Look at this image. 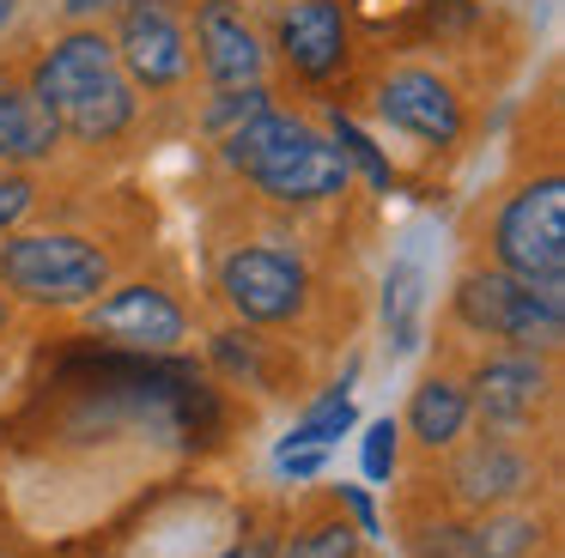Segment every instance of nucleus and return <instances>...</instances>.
<instances>
[{"label": "nucleus", "instance_id": "c756f323", "mask_svg": "<svg viewBox=\"0 0 565 558\" xmlns=\"http://www.w3.org/2000/svg\"><path fill=\"white\" fill-rule=\"evenodd\" d=\"M7 328H13V298L0 291V340H7Z\"/></svg>", "mask_w": 565, "mask_h": 558}, {"label": "nucleus", "instance_id": "9b49d317", "mask_svg": "<svg viewBox=\"0 0 565 558\" xmlns=\"http://www.w3.org/2000/svg\"><path fill=\"white\" fill-rule=\"evenodd\" d=\"M450 492L468 509H504L535 492V455L523 449V431H487L456 449L450 461Z\"/></svg>", "mask_w": 565, "mask_h": 558}, {"label": "nucleus", "instance_id": "f03ea898", "mask_svg": "<svg viewBox=\"0 0 565 558\" xmlns=\"http://www.w3.org/2000/svg\"><path fill=\"white\" fill-rule=\"evenodd\" d=\"M116 279V249L92 230H7L0 291L38 310H79Z\"/></svg>", "mask_w": 565, "mask_h": 558}, {"label": "nucleus", "instance_id": "1a4fd4ad", "mask_svg": "<svg viewBox=\"0 0 565 558\" xmlns=\"http://www.w3.org/2000/svg\"><path fill=\"white\" fill-rule=\"evenodd\" d=\"M189 55L213 92L268 79V43L249 24L244 0H189Z\"/></svg>", "mask_w": 565, "mask_h": 558}, {"label": "nucleus", "instance_id": "2eb2a0df", "mask_svg": "<svg viewBox=\"0 0 565 558\" xmlns=\"http://www.w3.org/2000/svg\"><path fill=\"white\" fill-rule=\"evenodd\" d=\"M317 121L305 116V109H256L249 121H237L232 133H220V164L232 170V176H249V170H262L274 152H286V146L298 140V133H310Z\"/></svg>", "mask_w": 565, "mask_h": 558}, {"label": "nucleus", "instance_id": "7ed1b4c3", "mask_svg": "<svg viewBox=\"0 0 565 558\" xmlns=\"http://www.w3.org/2000/svg\"><path fill=\"white\" fill-rule=\"evenodd\" d=\"M450 315L468 334L504 340V352L553 358L565 340V286H529L499 267H468L450 291Z\"/></svg>", "mask_w": 565, "mask_h": 558}, {"label": "nucleus", "instance_id": "9d476101", "mask_svg": "<svg viewBox=\"0 0 565 558\" xmlns=\"http://www.w3.org/2000/svg\"><path fill=\"white\" fill-rule=\"evenodd\" d=\"M462 388H468V407L480 412L487 431H523L529 437L535 412L553 400V371L535 352H492V358L475 364V376Z\"/></svg>", "mask_w": 565, "mask_h": 558}, {"label": "nucleus", "instance_id": "4468645a", "mask_svg": "<svg viewBox=\"0 0 565 558\" xmlns=\"http://www.w3.org/2000/svg\"><path fill=\"white\" fill-rule=\"evenodd\" d=\"M62 152V128L25 85V67H0V170H38Z\"/></svg>", "mask_w": 565, "mask_h": 558}, {"label": "nucleus", "instance_id": "0eeeda50", "mask_svg": "<svg viewBox=\"0 0 565 558\" xmlns=\"http://www.w3.org/2000/svg\"><path fill=\"white\" fill-rule=\"evenodd\" d=\"M371 109H377L383 128L407 133L419 146H456L468 133V97L438 67H419V61L383 67L371 85Z\"/></svg>", "mask_w": 565, "mask_h": 558}, {"label": "nucleus", "instance_id": "bb28decb", "mask_svg": "<svg viewBox=\"0 0 565 558\" xmlns=\"http://www.w3.org/2000/svg\"><path fill=\"white\" fill-rule=\"evenodd\" d=\"M128 0H62V19L67 24H104V19H116Z\"/></svg>", "mask_w": 565, "mask_h": 558}, {"label": "nucleus", "instance_id": "5701e85b", "mask_svg": "<svg viewBox=\"0 0 565 558\" xmlns=\"http://www.w3.org/2000/svg\"><path fill=\"white\" fill-rule=\"evenodd\" d=\"M286 558H359V534L341 516H310L286 540Z\"/></svg>", "mask_w": 565, "mask_h": 558}, {"label": "nucleus", "instance_id": "dca6fc26", "mask_svg": "<svg viewBox=\"0 0 565 558\" xmlns=\"http://www.w3.org/2000/svg\"><path fill=\"white\" fill-rule=\"evenodd\" d=\"M468 419H475V407H468V388L456 376H426L407 400V431L419 449H456Z\"/></svg>", "mask_w": 565, "mask_h": 558}, {"label": "nucleus", "instance_id": "ddd939ff", "mask_svg": "<svg viewBox=\"0 0 565 558\" xmlns=\"http://www.w3.org/2000/svg\"><path fill=\"white\" fill-rule=\"evenodd\" d=\"M274 49H280L286 73H298L305 85H329L353 61V36H347L341 0H286L274 19Z\"/></svg>", "mask_w": 565, "mask_h": 558}, {"label": "nucleus", "instance_id": "393cba45", "mask_svg": "<svg viewBox=\"0 0 565 558\" xmlns=\"http://www.w3.org/2000/svg\"><path fill=\"white\" fill-rule=\"evenodd\" d=\"M38 201H43V182L31 170H0V237L25 225L38 213Z\"/></svg>", "mask_w": 565, "mask_h": 558}, {"label": "nucleus", "instance_id": "39448f33", "mask_svg": "<svg viewBox=\"0 0 565 558\" xmlns=\"http://www.w3.org/2000/svg\"><path fill=\"white\" fill-rule=\"evenodd\" d=\"M116 67L128 85L147 97H177L195 79V55H189V7L183 0H128L116 12Z\"/></svg>", "mask_w": 565, "mask_h": 558}, {"label": "nucleus", "instance_id": "423d86ee", "mask_svg": "<svg viewBox=\"0 0 565 558\" xmlns=\"http://www.w3.org/2000/svg\"><path fill=\"white\" fill-rule=\"evenodd\" d=\"M220 298L249 328H292L310 310V267L280 243H237L220 255Z\"/></svg>", "mask_w": 565, "mask_h": 558}, {"label": "nucleus", "instance_id": "a211bd4d", "mask_svg": "<svg viewBox=\"0 0 565 558\" xmlns=\"http://www.w3.org/2000/svg\"><path fill=\"white\" fill-rule=\"evenodd\" d=\"M353 376H359V371L347 364V376H341V383H334L329 395L317 400V407L305 412V419L292 425V431H286V443H280V449H329L334 437H347V431H353V419H359V412H353V400H347Z\"/></svg>", "mask_w": 565, "mask_h": 558}, {"label": "nucleus", "instance_id": "f8f14e48", "mask_svg": "<svg viewBox=\"0 0 565 558\" xmlns=\"http://www.w3.org/2000/svg\"><path fill=\"white\" fill-rule=\"evenodd\" d=\"M249 189L274 206H317V201H334V194L353 189V164L341 158V146L329 140L322 128L298 133L286 152H274L262 170H249Z\"/></svg>", "mask_w": 565, "mask_h": 558}, {"label": "nucleus", "instance_id": "7c9ffc66", "mask_svg": "<svg viewBox=\"0 0 565 558\" xmlns=\"http://www.w3.org/2000/svg\"><path fill=\"white\" fill-rule=\"evenodd\" d=\"M13 19H19V0H0V31H7Z\"/></svg>", "mask_w": 565, "mask_h": 558}, {"label": "nucleus", "instance_id": "f257e3e1", "mask_svg": "<svg viewBox=\"0 0 565 558\" xmlns=\"http://www.w3.org/2000/svg\"><path fill=\"white\" fill-rule=\"evenodd\" d=\"M25 85L55 116L62 140L74 146H116L140 128V92L116 67V49L104 24H67L50 43H38L25 61Z\"/></svg>", "mask_w": 565, "mask_h": 558}, {"label": "nucleus", "instance_id": "f3484780", "mask_svg": "<svg viewBox=\"0 0 565 558\" xmlns=\"http://www.w3.org/2000/svg\"><path fill=\"white\" fill-rule=\"evenodd\" d=\"M475 558H529L541 540H547V522L535 516V509H487V516L475 522Z\"/></svg>", "mask_w": 565, "mask_h": 558}, {"label": "nucleus", "instance_id": "a878e982", "mask_svg": "<svg viewBox=\"0 0 565 558\" xmlns=\"http://www.w3.org/2000/svg\"><path fill=\"white\" fill-rule=\"evenodd\" d=\"M407 552L414 558H475V534L462 522H431V528L407 534Z\"/></svg>", "mask_w": 565, "mask_h": 558}, {"label": "nucleus", "instance_id": "aec40b11", "mask_svg": "<svg viewBox=\"0 0 565 558\" xmlns=\"http://www.w3.org/2000/svg\"><path fill=\"white\" fill-rule=\"evenodd\" d=\"M329 121H334V133H329V140L341 146V158H347L353 170H365V182H371L377 194H390V189H395V164L383 158V146L371 140V133L359 128L353 116H341V109H329Z\"/></svg>", "mask_w": 565, "mask_h": 558}, {"label": "nucleus", "instance_id": "4be33fe9", "mask_svg": "<svg viewBox=\"0 0 565 558\" xmlns=\"http://www.w3.org/2000/svg\"><path fill=\"white\" fill-rule=\"evenodd\" d=\"M268 346H274V340L249 334V328H225V334H213V358H220L232 376H249L256 388H274V376H268Z\"/></svg>", "mask_w": 565, "mask_h": 558}, {"label": "nucleus", "instance_id": "20e7f679", "mask_svg": "<svg viewBox=\"0 0 565 558\" xmlns=\"http://www.w3.org/2000/svg\"><path fill=\"white\" fill-rule=\"evenodd\" d=\"M487 267L529 286H565V176H523L487 218Z\"/></svg>", "mask_w": 565, "mask_h": 558}, {"label": "nucleus", "instance_id": "c85d7f7f", "mask_svg": "<svg viewBox=\"0 0 565 558\" xmlns=\"http://www.w3.org/2000/svg\"><path fill=\"white\" fill-rule=\"evenodd\" d=\"M280 473L286 480H310V473H322V449H280Z\"/></svg>", "mask_w": 565, "mask_h": 558}, {"label": "nucleus", "instance_id": "cd10ccee", "mask_svg": "<svg viewBox=\"0 0 565 558\" xmlns=\"http://www.w3.org/2000/svg\"><path fill=\"white\" fill-rule=\"evenodd\" d=\"M334 497H341L347 509H353V522H359V534H377L383 522H377V504H371L365 492H359V485H334Z\"/></svg>", "mask_w": 565, "mask_h": 558}, {"label": "nucleus", "instance_id": "6ab92c4d", "mask_svg": "<svg viewBox=\"0 0 565 558\" xmlns=\"http://www.w3.org/2000/svg\"><path fill=\"white\" fill-rule=\"evenodd\" d=\"M426 279H419L414 261H395L390 267V286H383V322H390L395 352H414L419 346V303H426Z\"/></svg>", "mask_w": 565, "mask_h": 558}, {"label": "nucleus", "instance_id": "b1692460", "mask_svg": "<svg viewBox=\"0 0 565 558\" xmlns=\"http://www.w3.org/2000/svg\"><path fill=\"white\" fill-rule=\"evenodd\" d=\"M359 461H365V480H371V485H390V480H395V468H402V425H395V419L365 425Z\"/></svg>", "mask_w": 565, "mask_h": 558}, {"label": "nucleus", "instance_id": "6e6552de", "mask_svg": "<svg viewBox=\"0 0 565 558\" xmlns=\"http://www.w3.org/2000/svg\"><path fill=\"white\" fill-rule=\"evenodd\" d=\"M86 334L140 352V358H164L189 340V310L159 279H128V286H110V298L86 303Z\"/></svg>", "mask_w": 565, "mask_h": 558}, {"label": "nucleus", "instance_id": "412c9836", "mask_svg": "<svg viewBox=\"0 0 565 558\" xmlns=\"http://www.w3.org/2000/svg\"><path fill=\"white\" fill-rule=\"evenodd\" d=\"M268 104H274L268 79H262V85H225V92H213V97H207V109H201L195 128L207 133V140H220V133H232L237 121H249L256 109H268Z\"/></svg>", "mask_w": 565, "mask_h": 558}]
</instances>
